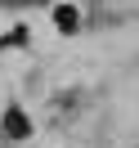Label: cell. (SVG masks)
<instances>
[{
	"label": "cell",
	"mask_w": 139,
	"mask_h": 148,
	"mask_svg": "<svg viewBox=\"0 0 139 148\" xmlns=\"http://www.w3.org/2000/svg\"><path fill=\"white\" fill-rule=\"evenodd\" d=\"M5 5H36V0H5Z\"/></svg>",
	"instance_id": "3957f363"
},
{
	"label": "cell",
	"mask_w": 139,
	"mask_h": 148,
	"mask_svg": "<svg viewBox=\"0 0 139 148\" xmlns=\"http://www.w3.org/2000/svg\"><path fill=\"white\" fill-rule=\"evenodd\" d=\"M54 27H58V32H72V27H76V14H72V5L54 9Z\"/></svg>",
	"instance_id": "7a4b0ae2"
},
{
	"label": "cell",
	"mask_w": 139,
	"mask_h": 148,
	"mask_svg": "<svg viewBox=\"0 0 139 148\" xmlns=\"http://www.w3.org/2000/svg\"><path fill=\"white\" fill-rule=\"evenodd\" d=\"M5 135H9V139H27L31 135V121L23 117V108H9V112H5Z\"/></svg>",
	"instance_id": "6da1fadb"
}]
</instances>
